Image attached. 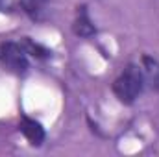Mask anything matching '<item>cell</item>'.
I'll use <instances>...</instances> for the list:
<instances>
[{
    "label": "cell",
    "mask_w": 159,
    "mask_h": 157,
    "mask_svg": "<svg viewBox=\"0 0 159 157\" xmlns=\"http://www.w3.org/2000/svg\"><path fill=\"white\" fill-rule=\"evenodd\" d=\"M144 87V72L137 65H128L113 83V92L122 104H133Z\"/></svg>",
    "instance_id": "1"
},
{
    "label": "cell",
    "mask_w": 159,
    "mask_h": 157,
    "mask_svg": "<svg viewBox=\"0 0 159 157\" xmlns=\"http://www.w3.org/2000/svg\"><path fill=\"white\" fill-rule=\"evenodd\" d=\"M0 63L13 74H24L28 70V57L22 44L17 43H2L0 44Z\"/></svg>",
    "instance_id": "2"
},
{
    "label": "cell",
    "mask_w": 159,
    "mask_h": 157,
    "mask_svg": "<svg viewBox=\"0 0 159 157\" xmlns=\"http://www.w3.org/2000/svg\"><path fill=\"white\" fill-rule=\"evenodd\" d=\"M20 131L30 141V144H34V146H39L44 141V129H43V126L39 122L34 120V118H28V117L20 118Z\"/></svg>",
    "instance_id": "3"
},
{
    "label": "cell",
    "mask_w": 159,
    "mask_h": 157,
    "mask_svg": "<svg viewBox=\"0 0 159 157\" xmlns=\"http://www.w3.org/2000/svg\"><path fill=\"white\" fill-rule=\"evenodd\" d=\"M72 30H74V34H76L78 37H91V35H94L96 28H94V24H93L91 19H89V13H87V7H85V6H80L78 7V11H76V20H74Z\"/></svg>",
    "instance_id": "4"
},
{
    "label": "cell",
    "mask_w": 159,
    "mask_h": 157,
    "mask_svg": "<svg viewBox=\"0 0 159 157\" xmlns=\"http://www.w3.org/2000/svg\"><path fill=\"white\" fill-rule=\"evenodd\" d=\"M22 11L32 17L34 20H39L43 19V13H44V7H46V0H19Z\"/></svg>",
    "instance_id": "5"
},
{
    "label": "cell",
    "mask_w": 159,
    "mask_h": 157,
    "mask_svg": "<svg viewBox=\"0 0 159 157\" xmlns=\"http://www.w3.org/2000/svg\"><path fill=\"white\" fill-rule=\"evenodd\" d=\"M143 65H144V70H143V72H144V79L148 78L152 81V85L159 87V63L156 59L144 56V57H143Z\"/></svg>",
    "instance_id": "6"
},
{
    "label": "cell",
    "mask_w": 159,
    "mask_h": 157,
    "mask_svg": "<svg viewBox=\"0 0 159 157\" xmlns=\"http://www.w3.org/2000/svg\"><path fill=\"white\" fill-rule=\"evenodd\" d=\"M22 48L26 50V54H32V56H35V57H48V56H50V52H48L46 48H43L41 44H34L30 39H24Z\"/></svg>",
    "instance_id": "7"
},
{
    "label": "cell",
    "mask_w": 159,
    "mask_h": 157,
    "mask_svg": "<svg viewBox=\"0 0 159 157\" xmlns=\"http://www.w3.org/2000/svg\"><path fill=\"white\" fill-rule=\"evenodd\" d=\"M9 9H11L9 0H0V11H9Z\"/></svg>",
    "instance_id": "8"
}]
</instances>
